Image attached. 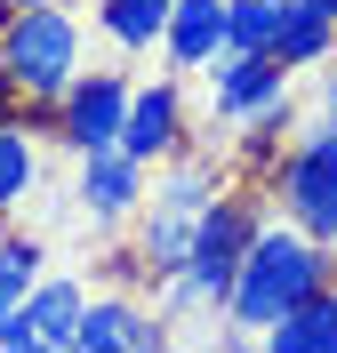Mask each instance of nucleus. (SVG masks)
I'll list each match as a JSON object with an SVG mask.
<instances>
[{
    "instance_id": "obj_1",
    "label": "nucleus",
    "mask_w": 337,
    "mask_h": 353,
    "mask_svg": "<svg viewBox=\"0 0 337 353\" xmlns=\"http://www.w3.org/2000/svg\"><path fill=\"white\" fill-rule=\"evenodd\" d=\"M329 281H337V249L314 241V233H305V225H289V217H265V233L249 241L241 273H233L225 313H233L241 330H273L281 313H297L305 297H321Z\"/></svg>"
},
{
    "instance_id": "obj_2",
    "label": "nucleus",
    "mask_w": 337,
    "mask_h": 353,
    "mask_svg": "<svg viewBox=\"0 0 337 353\" xmlns=\"http://www.w3.org/2000/svg\"><path fill=\"white\" fill-rule=\"evenodd\" d=\"M0 72L17 81V97L32 112V129H41L48 112H57V97H65L72 81H81V17L72 8H57V0H41V8H8L0 17Z\"/></svg>"
},
{
    "instance_id": "obj_3",
    "label": "nucleus",
    "mask_w": 337,
    "mask_h": 353,
    "mask_svg": "<svg viewBox=\"0 0 337 353\" xmlns=\"http://www.w3.org/2000/svg\"><path fill=\"white\" fill-rule=\"evenodd\" d=\"M265 201H273V217L305 225L314 241L337 249V129L329 121H297L289 153L265 176Z\"/></svg>"
},
{
    "instance_id": "obj_4",
    "label": "nucleus",
    "mask_w": 337,
    "mask_h": 353,
    "mask_svg": "<svg viewBox=\"0 0 337 353\" xmlns=\"http://www.w3.org/2000/svg\"><path fill=\"white\" fill-rule=\"evenodd\" d=\"M257 233H265V201H257V185H225V193L209 201L201 233H193V265H185V289L201 297V313H225L233 273H241V257H249Z\"/></svg>"
},
{
    "instance_id": "obj_5",
    "label": "nucleus",
    "mask_w": 337,
    "mask_h": 353,
    "mask_svg": "<svg viewBox=\"0 0 337 353\" xmlns=\"http://www.w3.org/2000/svg\"><path fill=\"white\" fill-rule=\"evenodd\" d=\"M129 97H136L129 72H81V81L57 97V137H65V153L81 161V153H105V145H121Z\"/></svg>"
},
{
    "instance_id": "obj_6",
    "label": "nucleus",
    "mask_w": 337,
    "mask_h": 353,
    "mask_svg": "<svg viewBox=\"0 0 337 353\" xmlns=\"http://www.w3.org/2000/svg\"><path fill=\"white\" fill-rule=\"evenodd\" d=\"M289 105V65L273 57V48H225L217 65H209V112L217 121H257V112Z\"/></svg>"
},
{
    "instance_id": "obj_7",
    "label": "nucleus",
    "mask_w": 337,
    "mask_h": 353,
    "mask_svg": "<svg viewBox=\"0 0 337 353\" xmlns=\"http://www.w3.org/2000/svg\"><path fill=\"white\" fill-rule=\"evenodd\" d=\"M121 153H136L145 169H169L177 153H193L185 81H145V88L129 97V121H121Z\"/></svg>"
},
{
    "instance_id": "obj_8",
    "label": "nucleus",
    "mask_w": 337,
    "mask_h": 353,
    "mask_svg": "<svg viewBox=\"0 0 337 353\" xmlns=\"http://www.w3.org/2000/svg\"><path fill=\"white\" fill-rule=\"evenodd\" d=\"M81 313H89V289L72 281V273H41V281H32V297H24L17 313H0V345H17V353L65 345V337L81 330Z\"/></svg>"
},
{
    "instance_id": "obj_9",
    "label": "nucleus",
    "mask_w": 337,
    "mask_h": 353,
    "mask_svg": "<svg viewBox=\"0 0 337 353\" xmlns=\"http://www.w3.org/2000/svg\"><path fill=\"white\" fill-rule=\"evenodd\" d=\"M145 161L136 153H121V145H105V153H81V209H89L96 225H121V217H136L145 209Z\"/></svg>"
},
{
    "instance_id": "obj_10",
    "label": "nucleus",
    "mask_w": 337,
    "mask_h": 353,
    "mask_svg": "<svg viewBox=\"0 0 337 353\" xmlns=\"http://www.w3.org/2000/svg\"><path fill=\"white\" fill-rule=\"evenodd\" d=\"M169 65L177 72H209L233 48V0H177L169 8Z\"/></svg>"
},
{
    "instance_id": "obj_11",
    "label": "nucleus",
    "mask_w": 337,
    "mask_h": 353,
    "mask_svg": "<svg viewBox=\"0 0 337 353\" xmlns=\"http://www.w3.org/2000/svg\"><path fill=\"white\" fill-rule=\"evenodd\" d=\"M257 353H337V281L297 313H281L273 330H257Z\"/></svg>"
},
{
    "instance_id": "obj_12",
    "label": "nucleus",
    "mask_w": 337,
    "mask_h": 353,
    "mask_svg": "<svg viewBox=\"0 0 337 353\" xmlns=\"http://www.w3.org/2000/svg\"><path fill=\"white\" fill-rule=\"evenodd\" d=\"M32 185H41V129L24 112H8L0 121V217H17L32 201Z\"/></svg>"
},
{
    "instance_id": "obj_13",
    "label": "nucleus",
    "mask_w": 337,
    "mask_h": 353,
    "mask_svg": "<svg viewBox=\"0 0 337 353\" xmlns=\"http://www.w3.org/2000/svg\"><path fill=\"white\" fill-rule=\"evenodd\" d=\"M169 8H177V0H96V32H105L112 48L145 57V48L169 41Z\"/></svg>"
},
{
    "instance_id": "obj_14",
    "label": "nucleus",
    "mask_w": 337,
    "mask_h": 353,
    "mask_svg": "<svg viewBox=\"0 0 337 353\" xmlns=\"http://www.w3.org/2000/svg\"><path fill=\"white\" fill-rule=\"evenodd\" d=\"M273 57H281L289 72H321V65L337 57V17H321V8H305V0H297L289 24H281V48H273Z\"/></svg>"
},
{
    "instance_id": "obj_15",
    "label": "nucleus",
    "mask_w": 337,
    "mask_h": 353,
    "mask_svg": "<svg viewBox=\"0 0 337 353\" xmlns=\"http://www.w3.org/2000/svg\"><path fill=\"white\" fill-rule=\"evenodd\" d=\"M41 281V241L32 233H0V313H17Z\"/></svg>"
},
{
    "instance_id": "obj_16",
    "label": "nucleus",
    "mask_w": 337,
    "mask_h": 353,
    "mask_svg": "<svg viewBox=\"0 0 337 353\" xmlns=\"http://www.w3.org/2000/svg\"><path fill=\"white\" fill-rule=\"evenodd\" d=\"M289 8L297 0H233V48H281Z\"/></svg>"
},
{
    "instance_id": "obj_17",
    "label": "nucleus",
    "mask_w": 337,
    "mask_h": 353,
    "mask_svg": "<svg viewBox=\"0 0 337 353\" xmlns=\"http://www.w3.org/2000/svg\"><path fill=\"white\" fill-rule=\"evenodd\" d=\"M314 121H329V129H337V57L314 72Z\"/></svg>"
},
{
    "instance_id": "obj_18",
    "label": "nucleus",
    "mask_w": 337,
    "mask_h": 353,
    "mask_svg": "<svg viewBox=\"0 0 337 353\" xmlns=\"http://www.w3.org/2000/svg\"><path fill=\"white\" fill-rule=\"evenodd\" d=\"M136 353H177V321H169V313H153V321H145V337H136Z\"/></svg>"
},
{
    "instance_id": "obj_19",
    "label": "nucleus",
    "mask_w": 337,
    "mask_h": 353,
    "mask_svg": "<svg viewBox=\"0 0 337 353\" xmlns=\"http://www.w3.org/2000/svg\"><path fill=\"white\" fill-rule=\"evenodd\" d=\"M8 112H24V97H17V81H8V72H0V121H8Z\"/></svg>"
},
{
    "instance_id": "obj_20",
    "label": "nucleus",
    "mask_w": 337,
    "mask_h": 353,
    "mask_svg": "<svg viewBox=\"0 0 337 353\" xmlns=\"http://www.w3.org/2000/svg\"><path fill=\"white\" fill-rule=\"evenodd\" d=\"M8 8H41V0H0V17H8Z\"/></svg>"
},
{
    "instance_id": "obj_21",
    "label": "nucleus",
    "mask_w": 337,
    "mask_h": 353,
    "mask_svg": "<svg viewBox=\"0 0 337 353\" xmlns=\"http://www.w3.org/2000/svg\"><path fill=\"white\" fill-rule=\"evenodd\" d=\"M305 8H321V17H337V0H305Z\"/></svg>"
},
{
    "instance_id": "obj_22",
    "label": "nucleus",
    "mask_w": 337,
    "mask_h": 353,
    "mask_svg": "<svg viewBox=\"0 0 337 353\" xmlns=\"http://www.w3.org/2000/svg\"><path fill=\"white\" fill-rule=\"evenodd\" d=\"M0 353H17V345H0Z\"/></svg>"
}]
</instances>
